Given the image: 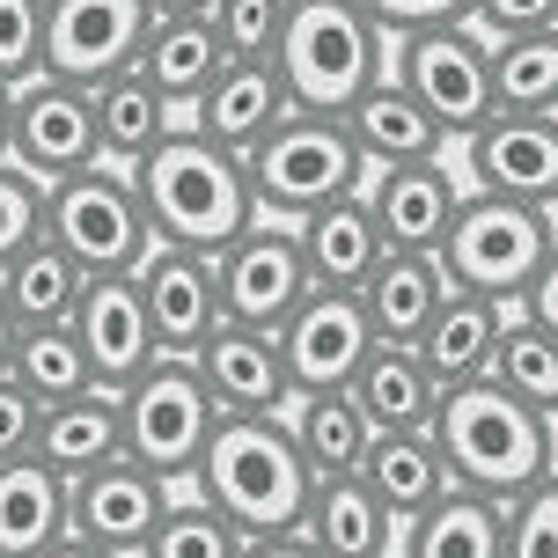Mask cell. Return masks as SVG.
I'll return each mask as SVG.
<instances>
[{"label": "cell", "mask_w": 558, "mask_h": 558, "mask_svg": "<svg viewBox=\"0 0 558 558\" xmlns=\"http://www.w3.org/2000/svg\"><path fill=\"white\" fill-rule=\"evenodd\" d=\"M0 162H8V82H0Z\"/></svg>", "instance_id": "obj_51"}, {"label": "cell", "mask_w": 558, "mask_h": 558, "mask_svg": "<svg viewBox=\"0 0 558 558\" xmlns=\"http://www.w3.org/2000/svg\"><path fill=\"white\" fill-rule=\"evenodd\" d=\"M37 412H45V404H37V397L0 367V463L29 456V441H37Z\"/></svg>", "instance_id": "obj_45"}, {"label": "cell", "mask_w": 558, "mask_h": 558, "mask_svg": "<svg viewBox=\"0 0 558 558\" xmlns=\"http://www.w3.org/2000/svg\"><path fill=\"white\" fill-rule=\"evenodd\" d=\"M345 390L375 434H418V426H434V404H441V383L426 375L412 345H367V361L353 367Z\"/></svg>", "instance_id": "obj_23"}, {"label": "cell", "mask_w": 558, "mask_h": 558, "mask_svg": "<svg viewBox=\"0 0 558 558\" xmlns=\"http://www.w3.org/2000/svg\"><path fill=\"white\" fill-rule=\"evenodd\" d=\"M198 383H206V397H214V412L221 418H251V412H287V397H294V383H287V361H279V338L257 331V324H214V331L198 338Z\"/></svg>", "instance_id": "obj_18"}, {"label": "cell", "mask_w": 558, "mask_h": 558, "mask_svg": "<svg viewBox=\"0 0 558 558\" xmlns=\"http://www.w3.org/2000/svg\"><path fill=\"white\" fill-rule=\"evenodd\" d=\"M353 477L383 500L390 522H412V514H426V507L448 493V463H441V448H434L426 426H418V434H375Z\"/></svg>", "instance_id": "obj_27"}, {"label": "cell", "mask_w": 558, "mask_h": 558, "mask_svg": "<svg viewBox=\"0 0 558 558\" xmlns=\"http://www.w3.org/2000/svg\"><path fill=\"white\" fill-rule=\"evenodd\" d=\"M118 418H125V456L147 463L169 493L192 485L198 456H206V434H214V397L198 383L192 361L177 353H155L133 383H118Z\"/></svg>", "instance_id": "obj_7"}, {"label": "cell", "mask_w": 558, "mask_h": 558, "mask_svg": "<svg viewBox=\"0 0 558 558\" xmlns=\"http://www.w3.org/2000/svg\"><path fill=\"white\" fill-rule=\"evenodd\" d=\"M308 485H316V471L302 463V448H294L279 412L214 418L206 456H198V471H192V493L206 507H221L243 536L294 530L308 507Z\"/></svg>", "instance_id": "obj_3"}, {"label": "cell", "mask_w": 558, "mask_h": 558, "mask_svg": "<svg viewBox=\"0 0 558 558\" xmlns=\"http://www.w3.org/2000/svg\"><path fill=\"white\" fill-rule=\"evenodd\" d=\"M294 530H302L324 558H375V551H390V514H383V500H375L353 471L316 477Z\"/></svg>", "instance_id": "obj_28"}, {"label": "cell", "mask_w": 558, "mask_h": 558, "mask_svg": "<svg viewBox=\"0 0 558 558\" xmlns=\"http://www.w3.org/2000/svg\"><path fill=\"white\" fill-rule=\"evenodd\" d=\"M485 375H493L507 397H522L530 412H544V418L558 412V338L544 331V324H530L522 294H507V302H500V338H493Z\"/></svg>", "instance_id": "obj_34"}, {"label": "cell", "mask_w": 558, "mask_h": 558, "mask_svg": "<svg viewBox=\"0 0 558 558\" xmlns=\"http://www.w3.org/2000/svg\"><path fill=\"white\" fill-rule=\"evenodd\" d=\"M463 147L471 192L522 198V206H558V111H493Z\"/></svg>", "instance_id": "obj_12"}, {"label": "cell", "mask_w": 558, "mask_h": 558, "mask_svg": "<svg viewBox=\"0 0 558 558\" xmlns=\"http://www.w3.org/2000/svg\"><path fill=\"white\" fill-rule=\"evenodd\" d=\"M522 308H530V324H544V331L558 338V243H551V257L536 265V279L522 287Z\"/></svg>", "instance_id": "obj_46"}, {"label": "cell", "mask_w": 558, "mask_h": 558, "mask_svg": "<svg viewBox=\"0 0 558 558\" xmlns=\"http://www.w3.org/2000/svg\"><path fill=\"white\" fill-rule=\"evenodd\" d=\"M133 192H140V214H147V235L155 243H177V251H198V257H221L243 228L257 221V198H251V177H243V155L206 140L184 118L169 125L133 169Z\"/></svg>", "instance_id": "obj_1"}, {"label": "cell", "mask_w": 558, "mask_h": 558, "mask_svg": "<svg viewBox=\"0 0 558 558\" xmlns=\"http://www.w3.org/2000/svg\"><path fill=\"white\" fill-rule=\"evenodd\" d=\"M140 308H147V331H155V353H177L192 361L198 338L221 324V287H214V257L177 251V243H147V257L133 265Z\"/></svg>", "instance_id": "obj_15"}, {"label": "cell", "mask_w": 558, "mask_h": 558, "mask_svg": "<svg viewBox=\"0 0 558 558\" xmlns=\"http://www.w3.org/2000/svg\"><path fill=\"white\" fill-rule=\"evenodd\" d=\"M88 111H96V155L118 162V169H133L140 155L177 125V104H169L140 66H118L104 82H88Z\"/></svg>", "instance_id": "obj_25"}, {"label": "cell", "mask_w": 558, "mask_h": 558, "mask_svg": "<svg viewBox=\"0 0 558 558\" xmlns=\"http://www.w3.org/2000/svg\"><path fill=\"white\" fill-rule=\"evenodd\" d=\"M147 15H214V0H147Z\"/></svg>", "instance_id": "obj_49"}, {"label": "cell", "mask_w": 558, "mask_h": 558, "mask_svg": "<svg viewBox=\"0 0 558 558\" xmlns=\"http://www.w3.org/2000/svg\"><path fill=\"white\" fill-rule=\"evenodd\" d=\"M243 177H251L257 214L302 221V214H316V206L361 192L367 155H361V140L345 133L338 111H302V104H294L265 140L243 147Z\"/></svg>", "instance_id": "obj_5"}, {"label": "cell", "mask_w": 558, "mask_h": 558, "mask_svg": "<svg viewBox=\"0 0 558 558\" xmlns=\"http://www.w3.org/2000/svg\"><path fill=\"white\" fill-rule=\"evenodd\" d=\"M37 463H52L59 477H82L96 463H111L125 456V418H118V390L111 383H96L82 397H59L37 412V441H29Z\"/></svg>", "instance_id": "obj_22"}, {"label": "cell", "mask_w": 558, "mask_h": 558, "mask_svg": "<svg viewBox=\"0 0 558 558\" xmlns=\"http://www.w3.org/2000/svg\"><path fill=\"white\" fill-rule=\"evenodd\" d=\"M74 338H82L88 367H96V383H133L140 367L155 361V331H147V308H140V287L133 272H88L82 302H74Z\"/></svg>", "instance_id": "obj_19"}, {"label": "cell", "mask_w": 558, "mask_h": 558, "mask_svg": "<svg viewBox=\"0 0 558 558\" xmlns=\"http://www.w3.org/2000/svg\"><path fill=\"white\" fill-rule=\"evenodd\" d=\"M294 235H302L308 279H316V287H345V294H353V287L375 272V257H383V235H375V221H367L361 192H345V198H331V206L302 214Z\"/></svg>", "instance_id": "obj_30"}, {"label": "cell", "mask_w": 558, "mask_h": 558, "mask_svg": "<svg viewBox=\"0 0 558 558\" xmlns=\"http://www.w3.org/2000/svg\"><path fill=\"white\" fill-rule=\"evenodd\" d=\"M551 221H558V206H551Z\"/></svg>", "instance_id": "obj_53"}, {"label": "cell", "mask_w": 558, "mask_h": 558, "mask_svg": "<svg viewBox=\"0 0 558 558\" xmlns=\"http://www.w3.org/2000/svg\"><path fill=\"white\" fill-rule=\"evenodd\" d=\"M493 111H558V29H514L485 37Z\"/></svg>", "instance_id": "obj_36"}, {"label": "cell", "mask_w": 558, "mask_h": 558, "mask_svg": "<svg viewBox=\"0 0 558 558\" xmlns=\"http://www.w3.org/2000/svg\"><path fill=\"white\" fill-rule=\"evenodd\" d=\"M272 66L302 111H345L367 82L390 74V37L367 23L361 0H287Z\"/></svg>", "instance_id": "obj_4"}, {"label": "cell", "mask_w": 558, "mask_h": 558, "mask_svg": "<svg viewBox=\"0 0 558 558\" xmlns=\"http://www.w3.org/2000/svg\"><path fill=\"white\" fill-rule=\"evenodd\" d=\"M279 418H287V434H294V448H302V463L316 477L361 471L367 441H375V426L361 418L353 390H294Z\"/></svg>", "instance_id": "obj_32"}, {"label": "cell", "mask_w": 558, "mask_h": 558, "mask_svg": "<svg viewBox=\"0 0 558 558\" xmlns=\"http://www.w3.org/2000/svg\"><path fill=\"white\" fill-rule=\"evenodd\" d=\"M493 338H500V302L493 294H471V287H448L441 308L426 316V331H418V361H426V375L434 383H471V375H485V361H493Z\"/></svg>", "instance_id": "obj_26"}, {"label": "cell", "mask_w": 558, "mask_h": 558, "mask_svg": "<svg viewBox=\"0 0 558 558\" xmlns=\"http://www.w3.org/2000/svg\"><path fill=\"white\" fill-rule=\"evenodd\" d=\"M375 558H404V551H375Z\"/></svg>", "instance_id": "obj_52"}, {"label": "cell", "mask_w": 558, "mask_h": 558, "mask_svg": "<svg viewBox=\"0 0 558 558\" xmlns=\"http://www.w3.org/2000/svg\"><path fill=\"white\" fill-rule=\"evenodd\" d=\"M551 426H558V412H551Z\"/></svg>", "instance_id": "obj_54"}, {"label": "cell", "mask_w": 558, "mask_h": 558, "mask_svg": "<svg viewBox=\"0 0 558 558\" xmlns=\"http://www.w3.org/2000/svg\"><path fill=\"white\" fill-rule=\"evenodd\" d=\"M214 287H221V316L228 324H257V331H279L294 302H302L308 287V257H302V235L294 221H272V214H257L221 257H214Z\"/></svg>", "instance_id": "obj_10"}, {"label": "cell", "mask_w": 558, "mask_h": 558, "mask_svg": "<svg viewBox=\"0 0 558 558\" xmlns=\"http://www.w3.org/2000/svg\"><path fill=\"white\" fill-rule=\"evenodd\" d=\"M500 558H558V471H544L530 493L507 500Z\"/></svg>", "instance_id": "obj_39"}, {"label": "cell", "mask_w": 558, "mask_h": 558, "mask_svg": "<svg viewBox=\"0 0 558 558\" xmlns=\"http://www.w3.org/2000/svg\"><path fill=\"white\" fill-rule=\"evenodd\" d=\"M456 155V147H448ZM448 155H418V162H367L361 198H367V221L383 235V251H434L448 235V214H456V162Z\"/></svg>", "instance_id": "obj_14"}, {"label": "cell", "mask_w": 558, "mask_h": 558, "mask_svg": "<svg viewBox=\"0 0 558 558\" xmlns=\"http://www.w3.org/2000/svg\"><path fill=\"white\" fill-rule=\"evenodd\" d=\"M338 118H345V133L361 140L367 162H418V155H448V147H456V140H448L434 118L418 111V96L397 82V74L367 82Z\"/></svg>", "instance_id": "obj_24"}, {"label": "cell", "mask_w": 558, "mask_h": 558, "mask_svg": "<svg viewBox=\"0 0 558 558\" xmlns=\"http://www.w3.org/2000/svg\"><path fill=\"white\" fill-rule=\"evenodd\" d=\"M147 0H45V74L59 82H104L133 66Z\"/></svg>", "instance_id": "obj_16"}, {"label": "cell", "mask_w": 558, "mask_h": 558, "mask_svg": "<svg viewBox=\"0 0 558 558\" xmlns=\"http://www.w3.org/2000/svg\"><path fill=\"white\" fill-rule=\"evenodd\" d=\"M551 243H558L551 206H522V198H493V192H471L463 184L434 257H441L448 287H471V294L507 302V294H522L536 279V265L551 257Z\"/></svg>", "instance_id": "obj_6"}, {"label": "cell", "mask_w": 558, "mask_h": 558, "mask_svg": "<svg viewBox=\"0 0 558 558\" xmlns=\"http://www.w3.org/2000/svg\"><path fill=\"white\" fill-rule=\"evenodd\" d=\"M66 536V477L37 456L0 463V558H29Z\"/></svg>", "instance_id": "obj_33"}, {"label": "cell", "mask_w": 558, "mask_h": 558, "mask_svg": "<svg viewBox=\"0 0 558 558\" xmlns=\"http://www.w3.org/2000/svg\"><path fill=\"white\" fill-rule=\"evenodd\" d=\"M243 558H324V551H316L302 530H279V536H251V544H243Z\"/></svg>", "instance_id": "obj_47"}, {"label": "cell", "mask_w": 558, "mask_h": 558, "mask_svg": "<svg viewBox=\"0 0 558 558\" xmlns=\"http://www.w3.org/2000/svg\"><path fill=\"white\" fill-rule=\"evenodd\" d=\"M367 23L383 37H412V29H441V23H471V0H361Z\"/></svg>", "instance_id": "obj_43"}, {"label": "cell", "mask_w": 558, "mask_h": 558, "mask_svg": "<svg viewBox=\"0 0 558 558\" xmlns=\"http://www.w3.org/2000/svg\"><path fill=\"white\" fill-rule=\"evenodd\" d=\"M272 338H279V361H287L294 390H345L353 367L367 361V345H375L361 294H345V287H308Z\"/></svg>", "instance_id": "obj_13"}, {"label": "cell", "mask_w": 558, "mask_h": 558, "mask_svg": "<svg viewBox=\"0 0 558 558\" xmlns=\"http://www.w3.org/2000/svg\"><path fill=\"white\" fill-rule=\"evenodd\" d=\"M45 74V0H0V82Z\"/></svg>", "instance_id": "obj_41"}, {"label": "cell", "mask_w": 558, "mask_h": 558, "mask_svg": "<svg viewBox=\"0 0 558 558\" xmlns=\"http://www.w3.org/2000/svg\"><path fill=\"white\" fill-rule=\"evenodd\" d=\"M214 37L228 59H272L287 29V0H214Z\"/></svg>", "instance_id": "obj_40"}, {"label": "cell", "mask_w": 558, "mask_h": 558, "mask_svg": "<svg viewBox=\"0 0 558 558\" xmlns=\"http://www.w3.org/2000/svg\"><path fill=\"white\" fill-rule=\"evenodd\" d=\"M221 59H228V52H221V37H214V23H206V15H147L133 66H140L155 88H162L177 111H184L198 88L221 74Z\"/></svg>", "instance_id": "obj_29"}, {"label": "cell", "mask_w": 558, "mask_h": 558, "mask_svg": "<svg viewBox=\"0 0 558 558\" xmlns=\"http://www.w3.org/2000/svg\"><path fill=\"white\" fill-rule=\"evenodd\" d=\"M8 162L29 169L37 184H59L74 169L104 162L96 155V111H88L82 82H59V74H29L8 88Z\"/></svg>", "instance_id": "obj_11"}, {"label": "cell", "mask_w": 558, "mask_h": 558, "mask_svg": "<svg viewBox=\"0 0 558 558\" xmlns=\"http://www.w3.org/2000/svg\"><path fill=\"white\" fill-rule=\"evenodd\" d=\"M29 558H133V551H111V544H88V536H52V544H45V551H29Z\"/></svg>", "instance_id": "obj_48"}, {"label": "cell", "mask_w": 558, "mask_h": 558, "mask_svg": "<svg viewBox=\"0 0 558 558\" xmlns=\"http://www.w3.org/2000/svg\"><path fill=\"white\" fill-rule=\"evenodd\" d=\"M192 125L206 140H221V147H251V140H265L279 125V118L294 111V96H287V82H279L272 59H221V74L198 88L192 104Z\"/></svg>", "instance_id": "obj_20"}, {"label": "cell", "mask_w": 558, "mask_h": 558, "mask_svg": "<svg viewBox=\"0 0 558 558\" xmlns=\"http://www.w3.org/2000/svg\"><path fill=\"white\" fill-rule=\"evenodd\" d=\"M243 544H251V536L235 530L221 507H206L198 493H184V500L169 493V507L155 514L140 558H243Z\"/></svg>", "instance_id": "obj_38"}, {"label": "cell", "mask_w": 558, "mask_h": 558, "mask_svg": "<svg viewBox=\"0 0 558 558\" xmlns=\"http://www.w3.org/2000/svg\"><path fill=\"white\" fill-rule=\"evenodd\" d=\"M477 37H514V29H558V0H471Z\"/></svg>", "instance_id": "obj_44"}, {"label": "cell", "mask_w": 558, "mask_h": 558, "mask_svg": "<svg viewBox=\"0 0 558 558\" xmlns=\"http://www.w3.org/2000/svg\"><path fill=\"white\" fill-rule=\"evenodd\" d=\"M162 507H169V485L147 463H133V456H111L96 471L66 477V530L88 536V544H111V551L140 558V544H147Z\"/></svg>", "instance_id": "obj_17"}, {"label": "cell", "mask_w": 558, "mask_h": 558, "mask_svg": "<svg viewBox=\"0 0 558 558\" xmlns=\"http://www.w3.org/2000/svg\"><path fill=\"white\" fill-rule=\"evenodd\" d=\"M353 294H361V308H367L375 345H418L426 316H434L441 294H448V272H441L434 251H383L375 272H367Z\"/></svg>", "instance_id": "obj_21"}, {"label": "cell", "mask_w": 558, "mask_h": 558, "mask_svg": "<svg viewBox=\"0 0 558 558\" xmlns=\"http://www.w3.org/2000/svg\"><path fill=\"white\" fill-rule=\"evenodd\" d=\"M8 353H15V316H8V302H0V367H8Z\"/></svg>", "instance_id": "obj_50"}, {"label": "cell", "mask_w": 558, "mask_h": 558, "mask_svg": "<svg viewBox=\"0 0 558 558\" xmlns=\"http://www.w3.org/2000/svg\"><path fill=\"white\" fill-rule=\"evenodd\" d=\"M37 228H45V184H37L29 169L0 162V265L23 251Z\"/></svg>", "instance_id": "obj_42"}, {"label": "cell", "mask_w": 558, "mask_h": 558, "mask_svg": "<svg viewBox=\"0 0 558 558\" xmlns=\"http://www.w3.org/2000/svg\"><path fill=\"white\" fill-rule=\"evenodd\" d=\"M8 375L23 383L37 404H59V397H82L96 390V367H88L74 324H29L15 331V353H8Z\"/></svg>", "instance_id": "obj_37"}, {"label": "cell", "mask_w": 558, "mask_h": 558, "mask_svg": "<svg viewBox=\"0 0 558 558\" xmlns=\"http://www.w3.org/2000/svg\"><path fill=\"white\" fill-rule=\"evenodd\" d=\"M426 434H434V448L448 463V485L485 493L500 507L514 493H530L544 471H558V426L544 412H530L522 397H507L493 375L448 383Z\"/></svg>", "instance_id": "obj_2"}, {"label": "cell", "mask_w": 558, "mask_h": 558, "mask_svg": "<svg viewBox=\"0 0 558 558\" xmlns=\"http://www.w3.org/2000/svg\"><path fill=\"white\" fill-rule=\"evenodd\" d=\"M390 74L418 96V111L434 118L448 140L477 133L493 118V74H485V37L471 23H441V29H412L390 37Z\"/></svg>", "instance_id": "obj_9"}, {"label": "cell", "mask_w": 558, "mask_h": 558, "mask_svg": "<svg viewBox=\"0 0 558 558\" xmlns=\"http://www.w3.org/2000/svg\"><path fill=\"white\" fill-rule=\"evenodd\" d=\"M82 287H88V272L59 251L45 228L0 265V302H8V316H15V331H29V324H66L74 302H82Z\"/></svg>", "instance_id": "obj_31"}, {"label": "cell", "mask_w": 558, "mask_h": 558, "mask_svg": "<svg viewBox=\"0 0 558 558\" xmlns=\"http://www.w3.org/2000/svg\"><path fill=\"white\" fill-rule=\"evenodd\" d=\"M500 530H507V507L500 500L448 485L426 514H412L404 558H500Z\"/></svg>", "instance_id": "obj_35"}, {"label": "cell", "mask_w": 558, "mask_h": 558, "mask_svg": "<svg viewBox=\"0 0 558 558\" xmlns=\"http://www.w3.org/2000/svg\"><path fill=\"white\" fill-rule=\"evenodd\" d=\"M45 235L82 272H133L147 257V243H155L133 177L118 162H88L74 177H59V184H45Z\"/></svg>", "instance_id": "obj_8"}]
</instances>
